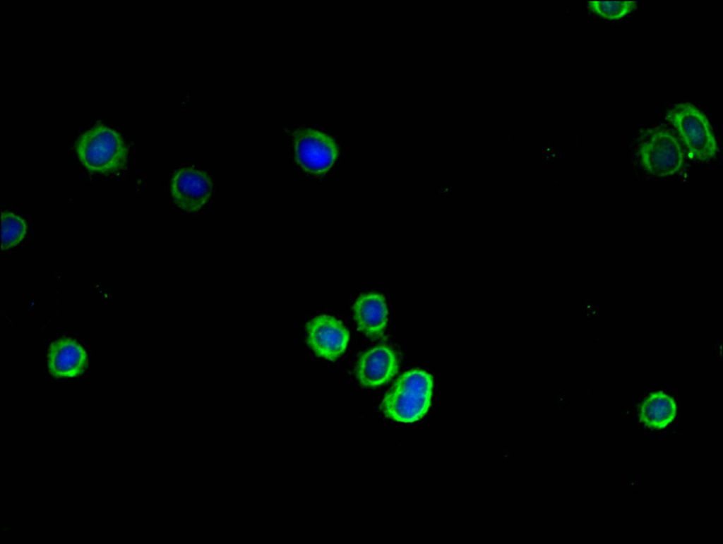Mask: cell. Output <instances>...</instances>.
I'll return each mask as SVG.
<instances>
[{"instance_id":"7","label":"cell","mask_w":723,"mask_h":544,"mask_svg":"<svg viewBox=\"0 0 723 544\" xmlns=\"http://www.w3.org/2000/svg\"><path fill=\"white\" fill-rule=\"evenodd\" d=\"M213 190L210 177L203 171L186 167L175 171L170 180V191L177 206L186 212H196L208 201Z\"/></svg>"},{"instance_id":"1","label":"cell","mask_w":723,"mask_h":544,"mask_svg":"<svg viewBox=\"0 0 723 544\" xmlns=\"http://www.w3.org/2000/svg\"><path fill=\"white\" fill-rule=\"evenodd\" d=\"M434 379L425 370L403 373L386 393L381 403L384 416L393 421L412 423L428 412L433 395Z\"/></svg>"},{"instance_id":"11","label":"cell","mask_w":723,"mask_h":544,"mask_svg":"<svg viewBox=\"0 0 723 544\" xmlns=\"http://www.w3.org/2000/svg\"><path fill=\"white\" fill-rule=\"evenodd\" d=\"M677 413L674 399L662 390L651 392L640 404L638 417L647 427L662 430L673 422Z\"/></svg>"},{"instance_id":"2","label":"cell","mask_w":723,"mask_h":544,"mask_svg":"<svg viewBox=\"0 0 723 544\" xmlns=\"http://www.w3.org/2000/svg\"><path fill=\"white\" fill-rule=\"evenodd\" d=\"M75 150L83 166L90 172L112 174L123 169L127 163L128 148L122 136L102 123L81 133Z\"/></svg>"},{"instance_id":"9","label":"cell","mask_w":723,"mask_h":544,"mask_svg":"<svg viewBox=\"0 0 723 544\" xmlns=\"http://www.w3.org/2000/svg\"><path fill=\"white\" fill-rule=\"evenodd\" d=\"M48 368L56 377H73L81 374L88 363L84 348L73 339L60 338L50 345Z\"/></svg>"},{"instance_id":"6","label":"cell","mask_w":723,"mask_h":544,"mask_svg":"<svg viewBox=\"0 0 723 544\" xmlns=\"http://www.w3.org/2000/svg\"><path fill=\"white\" fill-rule=\"evenodd\" d=\"M296 158L301 166L312 173L328 170L338 155L334 140L322 131L305 128L299 131L294 140Z\"/></svg>"},{"instance_id":"4","label":"cell","mask_w":723,"mask_h":544,"mask_svg":"<svg viewBox=\"0 0 723 544\" xmlns=\"http://www.w3.org/2000/svg\"><path fill=\"white\" fill-rule=\"evenodd\" d=\"M638 152L642 168L658 178L676 175L685 164L684 152L679 140L661 126L648 128L643 133Z\"/></svg>"},{"instance_id":"3","label":"cell","mask_w":723,"mask_h":544,"mask_svg":"<svg viewBox=\"0 0 723 544\" xmlns=\"http://www.w3.org/2000/svg\"><path fill=\"white\" fill-rule=\"evenodd\" d=\"M666 120L677 131L691 157L699 162L715 157L718 144L703 112L691 102H680L668 109Z\"/></svg>"},{"instance_id":"12","label":"cell","mask_w":723,"mask_h":544,"mask_svg":"<svg viewBox=\"0 0 723 544\" xmlns=\"http://www.w3.org/2000/svg\"><path fill=\"white\" fill-rule=\"evenodd\" d=\"M27 233V224L22 217L10 211L1 212V248L7 250L18 245Z\"/></svg>"},{"instance_id":"8","label":"cell","mask_w":723,"mask_h":544,"mask_svg":"<svg viewBox=\"0 0 723 544\" xmlns=\"http://www.w3.org/2000/svg\"><path fill=\"white\" fill-rule=\"evenodd\" d=\"M399 361L389 346L380 344L364 351L355 369L359 382L366 387H376L388 382L398 373Z\"/></svg>"},{"instance_id":"5","label":"cell","mask_w":723,"mask_h":544,"mask_svg":"<svg viewBox=\"0 0 723 544\" xmlns=\"http://www.w3.org/2000/svg\"><path fill=\"white\" fill-rule=\"evenodd\" d=\"M306 342L319 357L335 361L346 350L349 332L339 319L321 315L310 320L306 326Z\"/></svg>"},{"instance_id":"13","label":"cell","mask_w":723,"mask_h":544,"mask_svg":"<svg viewBox=\"0 0 723 544\" xmlns=\"http://www.w3.org/2000/svg\"><path fill=\"white\" fill-rule=\"evenodd\" d=\"M588 8L596 15L608 20L621 19L635 8V1H589Z\"/></svg>"},{"instance_id":"10","label":"cell","mask_w":723,"mask_h":544,"mask_svg":"<svg viewBox=\"0 0 723 544\" xmlns=\"http://www.w3.org/2000/svg\"><path fill=\"white\" fill-rule=\"evenodd\" d=\"M353 315L359 332L370 338L378 337L388 323L386 300L377 292L362 294L354 303Z\"/></svg>"}]
</instances>
